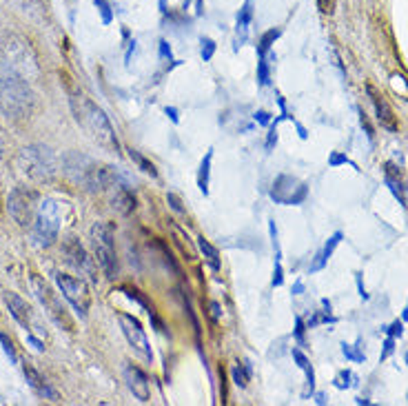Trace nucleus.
Listing matches in <instances>:
<instances>
[{
	"instance_id": "nucleus-2",
	"label": "nucleus",
	"mask_w": 408,
	"mask_h": 406,
	"mask_svg": "<svg viewBox=\"0 0 408 406\" xmlns=\"http://www.w3.org/2000/svg\"><path fill=\"white\" fill-rule=\"evenodd\" d=\"M36 109V93L25 80L18 75H7L0 78V111L7 118L25 120L29 118Z\"/></svg>"
},
{
	"instance_id": "nucleus-19",
	"label": "nucleus",
	"mask_w": 408,
	"mask_h": 406,
	"mask_svg": "<svg viewBox=\"0 0 408 406\" xmlns=\"http://www.w3.org/2000/svg\"><path fill=\"white\" fill-rule=\"evenodd\" d=\"M113 209H118L122 215H129L131 211L136 209V198L129 193V189H127V187L118 184L116 195H113Z\"/></svg>"
},
{
	"instance_id": "nucleus-39",
	"label": "nucleus",
	"mask_w": 408,
	"mask_h": 406,
	"mask_svg": "<svg viewBox=\"0 0 408 406\" xmlns=\"http://www.w3.org/2000/svg\"><path fill=\"white\" fill-rule=\"evenodd\" d=\"M359 122H362V127L366 129V136L373 140V136H375V129H373L371 122H368V116H366L364 111H359Z\"/></svg>"
},
{
	"instance_id": "nucleus-38",
	"label": "nucleus",
	"mask_w": 408,
	"mask_h": 406,
	"mask_svg": "<svg viewBox=\"0 0 408 406\" xmlns=\"http://www.w3.org/2000/svg\"><path fill=\"white\" fill-rule=\"evenodd\" d=\"M275 143H278V120L271 122V129H269V138H267V149H273Z\"/></svg>"
},
{
	"instance_id": "nucleus-22",
	"label": "nucleus",
	"mask_w": 408,
	"mask_h": 406,
	"mask_svg": "<svg viewBox=\"0 0 408 406\" xmlns=\"http://www.w3.org/2000/svg\"><path fill=\"white\" fill-rule=\"evenodd\" d=\"M211 163H213V149L206 151V156L202 158L200 169H197V187L204 195H208V178H211Z\"/></svg>"
},
{
	"instance_id": "nucleus-30",
	"label": "nucleus",
	"mask_w": 408,
	"mask_h": 406,
	"mask_svg": "<svg viewBox=\"0 0 408 406\" xmlns=\"http://www.w3.org/2000/svg\"><path fill=\"white\" fill-rule=\"evenodd\" d=\"M200 45H202V47H200L202 60H204V62H208V60L213 58V53H215V43L211 40V38H202Z\"/></svg>"
},
{
	"instance_id": "nucleus-5",
	"label": "nucleus",
	"mask_w": 408,
	"mask_h": 406,
	"mask_svg": "<svg viewBox=\"0 0 408 406\" xmlns=\"http://www.w3.org/2000/svg\"><path fill=\"white\" fill-rule=\"evenodd\" d=\"M34 238L40 247H49L60 233V204L53 198H45L34 215Z\"/></svg>"
},
{
	"instance_id": "nucleus-20",
	"label": "nucleus",
	"mask_w": 408,
	"mask_h": 406,
	"mask_svg": "<svg viewBox=\"0 0 408 406\" xmlns=\"http://www.w3.org/2000/svg\"><path fill=\"white\" fill-rule=\"evenodd\" d=\"M253 21V0H244V5L238 14V23H235V32H238L240 43L246 40V36H249V25Z\"/></svg>"
},
{
	"instance_id": "nucleus-32",
	"label": "nucleus",
	"mask_w": 408,
	"mask_h": 406,
	"mask_svg": "<svg viewBox=\"0 0 408 406\" xmlns=\"http://www.w3.org/2000/svg\"><path fill=\"white\" fill-rule=\"evenodd\" d=\"M350 380H355V375L353 373H350V371H341L337 377H335V386H337V389H348V386L350 384H353V382H350Z\"/></svg>"
},
{
	"instance_id": "nucleus-1",
	"label": "nucleus",
	"mask_w": 408,
	"mask_h": 406,
	"mask_svg": "<svg viewBox=\"0 0 408 406\" xmlns=\"http://www.w3.org/2000/svg\"><path fill=\"white\" fill-rule=\"evenodd\" d=\"M69 107L73 113V120L78 122L80 129L93 140V143L100 145L102 149L111 151V154L120 151V140L116 136V129L111 127L107 113H104L96 102L89 100L87 96H82V93H78V96H71Z\"/></svg>"
},
{
	"instance_id": "nucleus-28",
	"label": "nucleus",
	"mask_w": 408,
	"mask_h": 406,
	"mask_svg": "<svg viewBox=\"0 0 408 406\" xmlns=\"http://www.w3.org/2000/svg\"><path fill=\"white\" fill-rule=\"evenodd\" d=\"M93 3H96V7H98L102 23L109 25L113 21V5H111V0H93Z\"/></svg>"
},
{
	"instance_id": "nucleus-4",
	"label": "nucleus",
	"mask_w": 408,
	"mask_h": 406,
	"mask_svg": "<svg viewBox=\"0 0 408 406\" xmlns=\"http://www.w3.org/2000/svg\"><path fill=\"white\" fill-rule=\"evenodd\" d=\"M29 285H32V294L43 304V309L47 311V315L53 320V324H58L60 329H64V331H73V322L69 318V311L64 309L60 296L49 287V282H45V278L32 273Z\"/></svg>"
},
{
	"instance_id": "nucleus-25",
	"label": "nucleus",
	"mask_w": 408,
	"mask_h": 406,
	"mask_svg": "<svg viewBox=\"0 0 408 406\" xmlns=\"http://www.w3.org/2000/svg\"><path fill=\"white\" fill-rule=\"evenodd\" d=\"M129 158L134 160V163L138 165L140 171H145V174H147V176H151V178H158V169H156V165L151 163V160H147L145 156H142L140 151L131 149V151H129Z\"/></svg>"
},
{
	"instance_id": "nucleus-9",
	"label": "nucleus",
	"mask_w": 408,
	"mask_h": 406,
	"mask_svg": "<svg viewBox=\"0 0 408 406\" xmlns=\"http://www.w3.org/2000/svg\"><path fill=\"white\" fill-rule=\"evenodd\" d=\"M118 322H120V329H122V335L127 337V342H129L131 348H134V353L140 357L142 362H147V364L154 362V351H151L147 333H145V329H142L140 320L129 315V313H118Z\"/></svg>"
},
{
	"instance_id": "nucleus-43",
	"label": "nucleus",
	"mask_w": 408,
	"mask_h": 406,
	"mask_svg": "<svg viewBox=\"0 0 408 406\" xmlns=\"http://www.w3.org/2000/svg\"><path fill=\"white\" fill-rule=\"evenodd\" d=\"M296 337L300 339V342L304 339V320L302 318H296Z\"/></svg>"
},
{
	"instance_id": "nucleus-49",
	"label": "nucleus",
	"mask_w": 408,
	"mask_h": 406,
	"mask_svg": "<svg viewBox=\"0 0 408 406\" xmlns=\"http://www.w3.org/2000/svg\"><path fill=\"white\" fill-rule=\"evenodd\" d=\"M404 320H408V307L404 309Z\"/></svg>"
},
{
	"instance_id": "nucleus-21",
	"label": "nucleus",
	"mask_w": 408,
	"mask_h": 406,
	"mask_svg": "<svg viewBox=\"0 0 408 406\" xmlns=\"http://www.w3.org/2000/svg\"><path fill=\"white\" fill-rule=\"evenodd\" d=\"M197 249H200V253L204 256L208 267H211L213 271H220V267H222V264H220V251H217L213 244L204 238V235H200V238H197Z\"/></svg>"
},
{
	"instance_id": "nucleus-51",
	"label": "nucleus",
	"mask_w": 408,
	"mask_h": 406,
	"mask_svg": "<svg viewBox=\"0 0 408 406\" xmlns=\"http://www.w3.org/2000/svg\"><path fill=\"white\" fill-rule=\"evenodd\" d=\"M406 362H408V353H406Z\"/></svg>"
},
{
	"instance_id": "nucleus-46",
	"label": "nucleus",
	"mask_w": 408,
	"mask_h": 406,
	"mask_svg": "<svg viewBox=\"0 0 408 406\" xmlns=\"http://www.w3.org/2000/svg\"><path fill=\"white\" fill-rule=\"evenodd\" d=\"M165 111H167V116H169V118H171V120H173V122H176V125H178V122H180V116H178V109H176V107H167Z\"/></svg>"
},
{
	"instance_id": "nucleus-42",
	"label": "nucleus",
	"mask_w": 408,
	"mask_h": 406,
	"mask_svg": "<svg viewBox=\"0 0 408 406\" xmlns=\"http://www.w3.org/2000/svg\"><path fill=\"white\" fill-rule=\"evenodd\" d=\"M393 348H395V337H386V342H384V351H382V360H386V357L393 353Z\"/></svg>"
},
{
	"instance_id": "nucleus-6",
	"label": "nucleus",
	"mask_w": 408,
	"mask_h": 406,
	"mask_svg": "<svg viewBox=\"0 0 408 406\" xmlns=\"http://www.w3.org/2000/svg\"><path fill=\"white\" fill-rule=\"evenodd\" d=\"M53 280L56 285H58L60 294L64 296V300L69 302L73 307L75 313L80 315V320H84L89 315V307H91V294H89V287L84 285L82 280L69 276V273H53Z\"/></svg>"
},
{
	"instance_id": "nucleus-3",
	"label": "nucleus",
	"mask_w": 408,
	"mask_h": 406,
	"mask_svg": "<svg viewBox=\"0 0 408 406\" xmlns=\"http://www.w3.org/2000/svg\"><path fill=\"white\" fill-rule=\"evenodd\" d=\"M91 244L96 253V262L107 278L118 276V251H116V233L109 222H96L91 226Z\"/></svg>"
},
{
	"instance_id": "nucleus-36",
	"label": "nucleus",
	"mask_w": 408,
	"mask_h": 406,
	"mask_svg": "<svg viewBox=\"0 0 408 406\" xmlns=\"http://www.w3.org/2000/svg\"><path fill=\"white\" fill-rule=\"evenodd\" d=\"M317 7H320V12L322 14H335V0H317Z\"/></svg>"
},
{
	"instance_id": "nucleus-33",
	"label": "nucleus",
	"mask_w": 408,
	"mask_h": 406,
	"mask_svg": "<svg viewBox=\"0 0 408 406\" xmlns=\"http://www.w3.org/2000/svg\"><path fill=\"white\" fill-rule=\"evenodd\" d=\"M122 294H127V298H131V300H136L138 302V304H142V307H145L147 311H149V313H151V307H149V302L145 300V298H142L140 296V291H136V289H122Z\"/></svg>"
},
{
	"instance_id": "nucleus-11",
	"label": "nucleus",
	"mask_w": 408,
	"mask_h": 406,
	"mask_svg": "<svg viewBox=\"0 0 408 406\" xmlns=\"http://www.w3.org/2000/svg\"><path fill=\"white\" fill-rule=\"evenodd\" d=\"M80 169L82 174H78V182H82L89 191H104V189L118 184V178L111 171V167H102L84 158V167Z\"/></svg>"
},
{
	"instance_id": "nucleus-27",
	"label": "nucleus",
	"mask_w": 408,
	"mask_h": 406,
	"mask_svg": "<svg viewBox=\"0 0 408 406\" xmlns=\"http://www.w3.org/2000/svg\"><path fill=\"white\" fill-rule=\"evenodd\" d=\"M282 29H269V32H264L262 38H260V43H258V53L264 56V53H269L271 51V47L275 45V40L280 38Z\"/></svg>"
},
{
	"instance_id": "nucleus-18",
	"label": "nucleus",
	"mask_w": 408,
	"mask_h": 406,
	"mask_svg": "<svg viewBox=\"0 0 408 406\" xmlns=\"http://www.w3.org/2000/svg\"><path fill=\"white\" fill-rule=\"evenodd\" d=\"M341 242V233H333L328 238V242L324 244V249H322L317 256H315V262L311 264V271H322L326 267V262L331 260V256H333V251H335V247Z\"/></svg>"
},
{
	"instance_id": "nucleus-15",
	"label": "nucleus",
	"mask_w": 408,
	"mask_h": 406,
	"mask_svg": "<svg viewBox=\"0 0 408 406\" xmlns=\"http://www.w3.org/2000/svg\"><path fill=\"white\" fill-rule=\"evenodd\" d=\"M23 373H25V380H27V384L32 386V389L40 395V398H45V400H49V402H60V393L53 389V386H49V382L45 380V377L38 373L32 364H25L23 366Z\"/></svg>"
},
{
	"instance_id": "nucleus-37",
	"label": "nucleus",
	"mask_w": 408,
	"mask_h": 406,
	"mask_svg": "<svg viewBox=\"0 0 408 406\" xmlns=\"http://www.w3.org/2000/svg\"><path fill=\"white\" fill-rule=\"evenodd\" d=\"M282 282H284L282 262H275V269H273V287H282Z\"/></svg>"
},
{
	"instance_id": "nucleus-50",
	"label": "nucleus",
	"mask_w": 408,
	"mask_h": 406,
	"mask_svg": "<svg viewBox=\"0 0 408 406\" xmlns=\"http://www.w3.org/2000/svg\"><path fill=\"white\" fill-rule=\"evenodd\" d=\"M0 154H3V143H0Z\"/></svg>"
},
{
	"instance_id": "nucleus-26",
	"label": "nucleus",
	"mask_w": 408,
	"mask_h": 406,
	"mask_svg": "<svg viewBox=\"0 0 408 406\" xmlns=\"http://www.w3.org/2000/svg\"><path fill=\"white\" fill-rule=\"evenodd\" d=\"M271 51L269 53H264L260 56V60H258V82L262 84V87H267V84L271 82Z\"/></svg>"
},
{
	"instance_id": "nucleus-13",
	"label": "nucleus",
	"mask_w": 408,
	"mask_h": 406,
	"mask_svg": "<svg viewBox=\"0 0 408 406\" xmlns=\"http://www.w3.org/2000/svg\"><path fill=\"white\" fill-rule=\"evenodd\" d=\"M62 253H64V260H67L73 269H78L82 271L84 276H91L93 278V264L87 256V251L82 249V244L75 240V238H69L67 242H64V247H62Z\"/></svg>"
},
{
	"instance_id": "nucleus-45",
	"label": "nucleus",
	"mask_w": 408,
	"mask_h": 406,
	"mask_svg": "<svg viewBox=\"0 0 408 406\" xmlns=\"http://www.w3.org/2000/svg\"><path fill=\"white\" fill-rule=\"evenodd\" d=\"M208 307H211V315H213V320L217 322V320H220V315H222L220 304H217V302H211V304H208Z\"/></svg>"
},
{
	"instance_id": "nucleus-41",
	"label": "nucleus",
	"mask_w": 408,
	"mask_h": 406,
	"mask_svg": "<svg viewBox=\"0 0 408 406\" xmlns=\"http://www.w3.org/2000/svg\"><path fill=\"white\" fill-rule=\"evenodd\" d=\"M255 122H260V125H271V113L269 111H264V109H260V111H255Z\"/></svg>"
},
{
	"instance_id": "nucleus-12",
	"label": "nucleus",
	"mask_w": 408,
	"mask_h": 406,
	"mask_svg": "<svg viewBox=\"0 0 408 406\" xmlns=\"http://www.w3.org/2000/svg\"><path fill=\"white\" fill-rule=\"evenodd\" d=\"M366 91H368V98H371L373 107H375V116L379 120V125H382L384 129H388V131L400 129V122H397L395 111H393L391 105H388V100L382 96V91H377V87H375V84H371V82L366 84Z\"/></svg>"
},
{
	"instance_id": "nucleus-10",
	"label": "nucleus",
	"mask_w": 408,
	"mask_h": 406,
	"mask_svg": "<svg viewBox=\"0 0 408 406\" xmlns=\"http://www.w3.org/2000/svg\"><path fill=\"white\" fill-rule=\"evenodd\" d=\"M36 202H38L36 191H32V189L27 187H16L14 191L9 193V200H7L9 215L21 226H29L34 222V215L38 209Z\"/></svg>"
},
{
	"instance_id": "nucleus-17",
	"label": "nucleus",
	"mask_w": 408,
	"mask_h": 406,
	"mask_svg": "<svg viewBox=\"0 0 408 406\" xmlns=\"http://www.w3.org/2000/svg\"><path fill=\"white\" fill-rule=\"evenodd\" d=\"M384 176H386V184L391 187L393 195L400 200V204H404L406 202V184L402 180V174L397 171L391 163H388V165H384Z\"/></svg>"
},
{
	"instance_id": "nucleus-24",
	"label": "nucleus",
	"mask_w": 408,
	"mask_h": 406,
	"mask_svg": "<svg viewBox=\"0 0 408 406\" xmlns=\"http://www.w3.org/2000/svg\"><path fill=\"white\" fill-rule=\"evenodd\" d=\"M231 377H233V384L238 386V389H246V384L251 380V364L249 362H238L231 369Z\"/></svg>"
},
{
	"instance_id": "nucleus-44",
	"label": "nucleus",
	"mask_w": 408,
	"mask_h": 406,
	"mask_svg": "<svg viewBox=\"0 0 408 406\" xmlns=\"http://www.w3.org/2000/svg\"><path fill=\"white\" fill-rule=\"evenodd\" d=\"M160 58H163V60L171 58V47H169L167 40H160Z\"/></svg>"
},
{
	"instance_id": "nucleus-31",
	"label": "nucleus",
	"mask_w": 408,
	"mask_h": 406,
	"mask_svg": "<svg viewBox=\"0 0 408 406\" xmlns=\"http://www.w3.org/2000/svg\"><path fill=\"white\" fill-rule=\"evenodd\" d=\"M341 353H344L348 360H353V362H364V353L359 351L357 346H350V344H341Z\"/></svg>"
},
{
	"instance_id": "nucleus-29",
	"label": "nucleus",
	"mask_w": 408,
	"mask_h": 406,
	"mask_svg": "<svg viewBox=\"0 0 408 406\" xmlns=\"http://www.w3.org/2000/svg\"><path fill=\"white\" fill-rule=\"evenodd\" d=\"M0 344H3V351L7 353L9 362H12V364H18V355H16L14 342H12V339H9V335H7V333H3V331H0Z\"/></svg>"
},
{
	"instance_id": "nucleus-23",
	"label": "nucleus",
	"mask_w": 408,
	"mask_h": 406,
	"mask_svg": "<svg viewBox=\"0 0 408 406\" xmlns=\"http://www.w3.org/2000/svg\"><path fill=\"white\" fill-rule=\"evenodd\" d=\"M293 360H296L300 369L307 373V386H309V389H307V393H304V395H309V393L313 395V389H315V373H313V366L309 364L307 355L302 353L300 348H293Z\"/></svg>"
},
{
	"instance_id": "nucleus-7",
	"label": "nucleus",
	"mask_w": 408,
	"mask_h": 406,
	"mask_svg": "<svg viewBox=\"0 0 408 406\" xmlns=\"http://www.w3.org/2000/svg\"><path fill=\"white\" fill-rule=\"evenodd\" d=\"M23 163L25 171L36 180H51L56 174V156L49 147L45 145H32L23 149Z\"/></svg>"
},
{
	"instance_id": "nucleus-8",
	"label": "nucleus",
	"mask_w": 408,
	"mask_h": 406,
	"mask_svg": "<svg viewBox=\"0 0 408 406\" xmlns=\"http://www.w3.org/2000/svg\"><path fill=\"white\" fill-rule=\"evenodd\" d=\"M271 200H275L278 204H284V206H293V204H300L307 200L309 195V187L298 180L296 176H289V174H282L273 180V187H271Z\"/></svg>"
},
{
	"instance_id": "nucleus-16",
	"label": "nucleus",
	"mask_w": 408,
	"mask_h": 406,
	"mask_svg": "<svg viewBox=\"0 0 408 406\" xmlns=\"http://www.w3.org/2000/svg\"><path fill=\"white\" fill-rule=\"evenodd\" d=\"M5 302L9 307V313H12V318L16 320V322L21 324L23 329H29V324H32V309H29V304H27V302L18 294H14V291H7Z\"/></svg>"
},
{
	"instance_id": "nucleus-47",
	"label": "nucleus",
	"mask_w": 408,
	"mask_h": 406,
	"mask_svg": "<svg viewBox=\"0 0 408 406\" xmlns=\"http://www.w3.org/2000/svg\"><path fill=\"white\" fill-rule=\"evenodd\" d=\"M27 339H29V342H32V344L36 346V351H43V348H45V346H43V342H40V339H36V337H34L32 333L27 335Z\"/></svg>"
},
{
	"instance_id": "nucleus-14",
	"label": "nucleus",
	"mask_w": 408,
	"mask_h": 406,
	"mask_svg": "<svg viewBox=\"0 0 408 406\" xmlns=\"http://www.w3.org/2000/svg\"><path fill=\"white\" fill-rule=\"evenodd\" d=\"M125 380H127V386L131 389V393H134L140 402H149L151 382H149L145 371L138 369V366H134V364H125Z\"/></svg>"
},
{
	"instance_id": "nucleus-35",
	"label": "nucleus",
	"mask_w": 408,
	"mask_h": 406,
	"mask_svg": "<svg viewBox=\"0 0 408 406\" xmlns=\"http://www.w3.org/2000/svg\"><path fill=\"white\" fill-rule=\"evenodd\" d=\"M167 202L171 204V209H173L176 213H180V215H187L184 206H182V202H180V198H178L176 193H169V195H167Z\"/></svg>"
},
{
	"instance_id": "nucleus-40",
	"label": "nucleus",
	"mask_w": 408,
	"mask_h": 406,
	"mask_svg": "<svg viewBox=\"0 0 408 406\" xmlns=\"http://www.w3.org/2000/svg\"><path fill=\"white\" fill-rule=\"evenodd\" d=\"M402 333H404L402 320H395V322L391 324V329H388V335H391V337H402Z\"/></svg>"
},
{
	"instance_id": "nucleus-34",
	"label": "nucleus",
	"mask_w": 408,
	"mask_h": 406,
	"mask_svg": "<svg viewBox=\"0 0 408 406\" xmlns=\"http://www.w3.org/2000/svg\"><path fill=\"white\" fill-rule=\"evenodd\" d=\"M328 165H331V167H339V165H350V167H355V169H357V165H355V163H350V160H348L346 156L337 154V151H335V154H331V158H328Z\"/></svg>"
},
{
	"instance_id": "nucleus-48",
	"label": "nucleus",
	"mask_w": 408,
	"mask_h": 406,
	"mask_svg": "<svg viewBox=\"0 0 408 406\" xmlns=\"http://www.w3.org/2000/svg\"><path fill=\"white\" fill-rule=\"evenodd\" d=\"M302 291H304V285H302V282H296V287H293V294H296V296H300Z\"/></svg>"
}]
</instances>
